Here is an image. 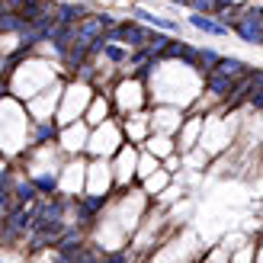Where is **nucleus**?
Listing matches in <instances>:
<instances>
[{
	"label": "nucleus",
	"mask_w": 263,
	"mask_h": 263,
	"mask_svg": "<svg viewBox=\"0 0 263 263\" xmlns=\"http://www.w3.org/2000/svg\"><path fill=\"white\" fill-rule=\"evenodd\" d=\"M234 32H238L247 45H260L263 42V20H260V7H251L244 16H234Z\"/></svg>",
	"instance_id": "nucleus-1"
},
{
	"label": "nucleus",
	"mask_w": 263,
	"mask_h": 263,
	"mask_svg": "<svg viewBox=\"0 0 263 263\" xmlns=\"http://www.w3.org/2000/svg\"><path fill=\"white\" fill-rule=\"evenodd\" d=\"M103 205H106V196H93V193H90V196H81V199L74 202V209H77V218H81L77 225H90V218H93V215L100 212Z\"/></svg>",
	"instance_id": "nucleus-2"
},
{
	"label": "nucleus",
	"mask_w": 263,
	"mask_h": 263,
	"mask_svg": "<svg viewBox=\"0 0 263 263\" xmlns=\"http://www.w3.org/2000/svg\"><path fill=\"white\" fill-rule=\"evenodd\" d=\"M212 71L231 77V81H241V77H251L254 74V68L247 61H241V58H218V64H215Z\"/></svg>",
	"instance_id": "nucleus-3"
},
{
	"label": "nucleus",
	"mask_w": 263,
	"mask_h": 263,
	"mask_svg": "<svg viewBox=\"0 0 263 263\" xmlns=\"http://www.w3.org/2000/svg\"><path fill=\"white\" fill-rule=\"evenodd\" d=\"M234 87H238V81H231V77L218 74V71L205 74V93H212V97H228Z\"/></svg>",
	"instance_id": "nucleus-4"
},
{
	"label": "nucleus",
	"mask_w": 263,
	"mask_h": 263,
	"mask_svg": "<svg viewBox=\"0 0 263 263\" xmlns=\"http://www.w3.org/2000/svg\"><path fill=\"white\" fill-rule=\"evenodd\" d=\"M190 26H193V29H199V32H209V35H228L231 32L228 26H221L218 20L209 16V13H196V10H193V16H190Z\"/></svg>",
	"instance_id": "nucleus-5"
},
{
	"label": "nucleus",
	"mask_w": 263,
	"mask_h": 263,
	"mask_svg": "<svg viewBox=\"0 0 263 263\" xmlns=\"http://www.w3.org/2000/svg\"><path fill=\"white\" fill-rule=\"evenodd\" d=\"M84 16H87V7L84 4H61V7H55V23L74 26V23H81Z\"/></svg>",
	"instance_id": "nucleus-6"
},
{
	"label": "nucleus",
	"mask_w": 263,
	"mask_h": 263,
	"mask_svg": "<svg viewBox=\"0 0 263 263\" xmlns=\"http://www.w3.org/2000/svg\"><path fill=\"white\" fill-rule=\"evenodd\" d=\"M135 16H138L141 23H151V26H157V29H167V32H180V23H174V20H164V16H154V13L141 10V7H135Z\"/></svg>",
	"instance_id": "nucleus-7"
},
{
	"label": "nucleus",
	"mask_w": 263,
	"mask_h": 263,
	"mask_svg": "<svg viewBox=\"0 0 263 263\" xmlns=\"http://www.w3.org/2000/svg\"><path fill=\"white\" fill-rule=\"evenodd\" d=\"M10 196H13L16 202H35V199H39V190L32 186V180H23V183H13Z\"/></svg>",
	"instance_id": "nucleus-8"
},
{
	"label": "nucleus",
	"mask_w": 263,
	"mask_h": 263,
	"mask_svg": "<svg viewBox=\"0 0 263 263\" xmlns=\"http://www.w3.org/2000/svg\"><path fill=\"white\" fill-rule=\"evenodd\" d=\"M58 135V125L51 119H35V144H45Z\"/></svg>",
	"instance_id": "nucleus-9"
},
{
	"label": "nucleus",
	"mask_w": 263,
	"mask_h": 263,
	"mask_svg": "<svg viewBox=\"0 0 263 263\" xmlns=\"http://www.w3.org/2000/svg\"><path fill=\"white\" fill-rule=\"evenodd\" d=\"M32 186L51 196V193L58 190V177H55V174H35V177H32Z\"/></svg>",
	"instance_id": "nucleus-10"
},
{
	"label": "nucleus",
	"mask_w": 263,
	"mask_h": 263,
	"mask_svg": "<svg viewBox=\"0 0 263 263\" xmlns=\"http://www.w3.org/2000/svg\"><path fill=\"white\" fill-rule=\"evenodd\" d=\"M103 55H106L109 61H116V64H119V61H128V48H119V45L106 42V45H103Z\"/></svg>",
	"instance_id": "nucleus-11"
},
{
	"label": "nucleus",
	"mask_w": 263,
	"mask_h": 263,
	"mask_svg": "<svg viewBox=\"0 0 263 263\" xmlns=\"http://www.w3.org/2000/svg\"><path fill=\"white\" fill-rule=\"evenodd\" d=\"M196 58H199V64H205V68L212 71L221 55H218V51H212V48H196Z\"/></svg>",
	"instance_id": "nucleus-12"
},
{
	"label": "nucleus",
	"mask_w": 263,
	"mask_h": 263,
	"mask_svg": "<svg viewBox=\"0 0 263 263\" xmlns=\"http://www.w3.org/2000/svg\"><path fill=\"white\" fill-rule=\"evenodd\" d=\"M196 13H212L215 10V0H190Z\"/></svg>",
	"instance_id": "nucleus-13"
},
{
	"label": "nucleus",
	"mask_w": 263,
	"mask_h": 263,
	"mask_svg": "<svg viewBox=\"0 0 263 263\" xmlns=\"http://www.w3.org/2000/svg\"><path fill=\"white\" fill-rule=\"evenodd\" d=\"M112 4H122V0H112Z\"/></svg>",
	"instance_id": "nucleus-14"
},
{
	"label": "nucleus",
	"mask_w": 263,
	"mask_h": 263,
	"mask_svg": "<svg viewBox=\"0 0 263 263\" xmlns=\"http://www.w3.org/2000/svg\"><path fill=\"white\" fill-rule=\"evenodd\" d=\"M0 4H4V0H0Z\"/></svg>",
	"instance_id": "nucleus-15"
},
{
	"label": "nucleus",
	"mask_w": 263,
	"mask_h": 263,
	"mask_svg": "<svg viewBox=\"0 0 263 263\" xmlns=\"http://www.w3.org/2000/svg\"><path fill=\"white\" fill-rule=\"evenodd\" d=\"M0 263H4V260H0Z\"/></svg>",
	"instance_id": "nucleus-16"
},
{
	"label": "nucleus",
	"mask_w": 263,
	"mask_h": 263,
	"mask_svg": "<svg viewBox=\"0 0 263 263\" xmlns=\"http://www.w3.org/2000/svg\"><path fill=\"white\" fill-rule=\"evenodd\" d=\"M97 263H100V260H97Z\"/></svg>",
	"instance_id": "nucleus-17"
}]
</instances>
